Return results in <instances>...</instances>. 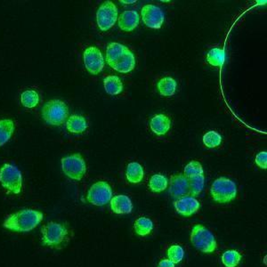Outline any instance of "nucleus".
I'll list each match as a JSON object with an SVG mask.
<instances>
[{
  "mask_svg": "<svg viewBox=\"0 0 267 267\" xmlns=\"http://www.w3.org/2000/svg\"><path fill=\"white\" fill-rule=\"evenodd\" d=\"M210 195L212 200L216 203H229L237 196V186L231 179L227 177L218 178L212 184Z\"/></svg>",
  "mask_w": 267,
  "mask_h": 267,
  "instance_id": "nucleus-5",
  "label": "nucleus"
},
{
  "mask_svg": "<svg viewBox=\"0 0 267 267\" xmlns=\"http://www.w3.org/2000/svg\"><path fill=\"white\" fill-rule=\"evenodd\" d=\"M21 102L24 107L35 108L39 103L38 94L34 90H26L21 95Z\"/></svg>",
  "mask_w": 267,
  "mask_h": 267,
  "instance_id": "nucleus-27",
  "label": "nucleus"
},
{
  "mask_svg": "<svg viewBox=\"0 0 267 267\" xmlns=\"http://www.w3.org/2000/svg\"><path fill=\"white\" fill-rule=\"evenodd\" d=\"M104 85L106 93L111 96H117L123 91L122 81L115 75H111L104 78Z\"/></svg>",
  "mask_w": 267,
  "mask_h": 267,
  "instance_id": "nucleus-21",
  "label": "nucleus"
},
{
  "mask_svg": "<svg viewBox=\"0 0 267 267\" xmlns=\"http://www.w3.org/2000/svg\"><path fill=\"white\" fill-rule=\"evenodd\" d=\"M97 25L103 31L114 26L118 20V8L111 1H105L97 13Z\"/></svg>",
  "mask_w": 267,
  "mask_h": 267,
  "instance_id": "nucleus-9",
  "label": "nucleus"
},
{
  "mask_svg": "<svg viewBox=\"0 0 267 267\" xmlns=\"http://www.w3.org/2000/svg\"><path fill=\"white\" fill-rule=\"evenodd\" d=\"M200 174H204V171H203V167L201 166V164L196 160L191 161L185 167V176L187 179L194 177V176L200 175Z\"/></svg>",
  "mask_w": 267,
  "mask_h": 267,
  "instance_id": "nucleus-30",
  "label": "nucleus"
},
{
  "mask_svg": "<svg viewBox=\"0 0 267 267\" xmlns=\"http://www.w3.org/2000/svg\"><path fill=\"white\" fill-rule=\"evenodd\" d=\"M111 208L115 214H129L133 210V203L126 195H117L111 198Z\"/></svg>",
  "mask_w": 267,
  "mask_h": 267,
  "instance_id": "nucleus-16",
  "label": "nucleus"
},
{
  "mask_svg": "<svg viewBox=\"0 0 267 267\" xmlns=\"http://www.w3.org/2000/svg\"><path fill=\"white\" fill-rule=\"evenodd\" d=\"M136 234L139 236H146L152 233L153 230V224L151 219L147 217H139L135 222L134 226Z\"/></svg>",
  "mask_w": 267,
  "mask_h": 267,
  "instance_id": "nucleus-24",
  "label": "nucleus"
},
{
  "mask_svg": "<svg viewBox=\"0 0 267 267\" xmlns=\"http://www.w3.org/2000/svg\"><path fill=\"white\" fill-rule=\"evenodd\" d=\"M118 19L119 28L126 32L135 30L140 22V16L138 12L134 10L123 12Z\"/></svg>",
  "mask_w": 267,
  "mask_h": 267,
  "instance_id": "nucleus-15",
  "label": "nucleus"
},
{
  "mask_svg": "<svg viewBox=\"0 0 267 267\" xmlns=\"http://www.w3.org/2000/svg\"><path fill=\"white\" fill-rule=\"evenodd\" d=\"M41 242L51 249H63L73 237L69 226L61 223L50 222L41 230Z\"/></svg>",
  "mask_w": 267,
  "mask_h": 267,
  "instance_id": "nucleus-1",
  "label": "nucleus"
},
{
  "mask_svg": "<svg viewBox=\"0 0 267 267\" xmlns=\"http://www.w3.org/2000/svg\"><path fill=\"white\" fill-rule=\"evenodd\" d=\"M241 260V254L236 250H227L223 254L222 262L226 267H236Z\"/></svg>",
  "mask_w": 267,
  "mask_h": 267,
  "instance_id": "nucleus-28",
  "label": "nucleus"
},
{
  "mask_svg": "<svg viewBox=\"0 0 267 267\" xmlns=\"http://www.w3.org/2000/svg\"><path fill=\"white\" fill-rule=\"evenodd\" d=\"M203 143L208 148H216L222 143V137L215 131H208L203 136Z\"/></svg>",
  "mask_w": 267,
  "mask_h": 267,
  "instance_id": "nucleus-29",
  "label": "nucleus"
},
{
  "mask_svg": "<svg viewBox=\"0 0 267 267\" xmlns=\"http://www.w3.org/2000/svg\"><path fill=\"white\" fill-rule=\"evenodd\" d=\"M62 169L68 177L80 181L85 174L86 166L83 157L79 153H75L62 159Z\"/></svg>",
  "mask_w": 267,
  "mask_h": 267,
  "instance_id": "nucleus-8",
  "label": "nucleus"
},
{
  "mask_svg": "<svg viewBox=\"0 0 267 267\" xmlns=\"http://www.w3.org/2000/svg\"><path fill=\"white\" fill-rule=\"evenodd\" d=\"M145 175L144 168L138 162H132L127 165L126 170V177L131 184H139L143 181Z\"/></svg>",
  "mask_w": 267,
  "mask_h": 267,
  "instance_id": "nucleus-19",
  "label": "nucleus"
},
{
  "mask_svg": "<svg viewBox=\"0 0 267 267\" xmlns=\"http://www.w3.org/2000/svg\"><path fill=\"white\" fill-rule=\"evenodd\" d=\"M168 192L172 198L180 199L189 193V180L185 174H176L171 175L168 182Z\"/></svg>",
  "mask_w": 267,
  "mask_h": 267,
  "instance_id": "nucleus-13",
  "label": "nucleus"
},
{
  "mask_svg": "<svg viewBox=\"0 0 267 267\" xmlns=\"http://www.w3.org/2000/svg\"><path fill=\"white\" fill-rule=\"evenodd\" d=\"M190 240L192 244L201 252L213 253L217 248L215 236L202 225L193 227Z\"/></svg>",
  "mask_w": 267,
  "mask_h": 267,
  "instance_id": "nucleus-7",
  "label": "nucleus"
},
{
  "mask_svg": "<svg viewBox=\"0 0 267 267\" xmlns=\"http://www.w3.org/2000/svg\"><path fill=\"white\" fill-rule=\"evenodd\" d=\"M167 186H168V180L163 174H153L149 182V187L152 193L164 192L167 189Z\"/></svg>",
  "mask_w": 267,
  "mask_h": 267,
  "instance_id": "nucleus-23",
  "label": "nucleus"
},
{
  "mask_svg": "<svg viewBox=\"0 0 267 267\" xmlns=\"http://www.w3.org/2000/svg\"><path fill=\"white\" fill-rule=\"evenodd\" d=\"M143 22L151 29H160L163 25L165 15L159 7L154 5H146L142 8Z\"/></svg>",
  "mask_w": 267,
  "mask_h": 267,
  "instance_id": "nucleus-12",
  "label": "nucleus"
},
{
  "mask_svg": "<svg viewBox=\"0 0 267 267\" xmlns=\"http://www.w3.org/2000/svg\"><path fill=\"white\" fill-rule=\"evenodd\" d=\"M120 2L123 3V4H134V3H136V0H132V1H124V0H122Z\"/></svg>",
  "mask_w": 267,
  "mask_h": 267,
  "instance_id": "nucleus-34",
  "label": "nucleus"
},
{
  "mask_svg": "<svg viewBox=\"0 0 267 267\" xmlns=\"http://www.w3.org/2000/svg\"><path fill=\"white\" fill-rule=\"evenodd\" d=\"M256 164L262 169H266L267 168V152H261L256 155Z\"/></svg>",
  "mask_w": 267,
  "mask_h": 267,
  "instance_id": "nucleus-32",
  "label": "nucleus"
},
{
  "mask_svg": "<svg viewBox=\"0 0 267 267\" xmlns=\"http://www.w3.org/2000/svg\"><path fill=\"white\" fill-rule=\"evenodd\" d=\"M176 81L171 77H165L158 82L157 88L161 97H173L176 91Z\"/></svg>",
  "mask_w": 267,
  "mask_h": 267,
  "instance_id": "nucleus-20",
  "label": "nucleus"
},
{
  "mask_svg": "<svg viewBox=\"0 0 267 267\" xmlns=\"http://www.w3.org/2000/svg\"><path fill=\"white\" fill-rule=\"evenodd\" d=\"M150 126L152 132L157 136H164L170 129V119L164 114H158L152 118Z\"/></svg>",
  "mask_w": 267,
  "mask_h": 267,
  "instance_id": "nucleus-17",
  "label": "nucleus"
},
{
  "mask_svg": "<svg viewBox=\"0 0 267 267\" xmlns=\"http://www.w3.org/2000/svg\"><path fill=\"white\" fill-rule=\"evenodd\" d=\"M112 190L110 185L105 181H99L94 184L87 192L86 200L95 206H104L111 201Z\"/></svg>",
  "mask_w": 267,
  "mask_h": 267,
  "instance_id": "nucleus-10",
  "label": "nucleus"
},
{
  "mask_svg": "<svg viewBox=\"0 0 267 267\" xmlns=\"http://www.w3.org/2000/svg\"><path fill=\"white\" fill-rule=\"evenodd\" d=\"M43 213L35 209H23L8 215L3 227L16 233H27L33 230L43 220Z\"/></svg>",
  "mask_w": 267,
  "mask_h": 267,
  "instance_id": "nucleus-3",
  "label": "nucleus"
},
{
  "mask_svg": "<svg viewBox=\"0 0 267 267\" xmlns=\"http://www.w3.org/2000/svg\"><path fill=\"white\" fill-rule=\"evenodd\" d=\"M185 256V251L181 246L179 245H172L167 249V256L168 259L174 263H180Z\"/></svg>",
  "mask_w": 267,
  "mask_h": 267,
  "instance_id": "nucleus-31",
  "label": "nucleus"
},
{
  "mask_svg": "<svg viewBox=\"0 0 267 267\" xmlns=\"http://www.w3.org/2000/svg\"><path fill=\"white\" fill-rule=\"evenodd\" d=\"M83 59L85 69L90 74H100L104 68V58L103 54L96 47H89L83 54Z\"/></svg>",
  "mask_w": 267,
  "mask_h": 267,
  "instance_id": "nucleus-11",
  "label": "nucleus"
},
{
  "mask_svg": "<svg viewBox=\"0 0 267 267\" xmlns=\"http://www.w3.org/2000/svg\"><path fill=\"white\" fill-rule=\"evenodd\" d=\"M15 132V122L12 119L0 120V146L7 144Z\"/></svg>",
  "mask_w": 267,
  "mask_h": 267,
  "instance_id": "nucleus-22",
  "label": "nucleus"
},
{
  "mask_svg": "<svg viewBox=\"0 0 267 267\" xmlns=\"http://www.w3.org/2000/svg\"><path fill=\"white\" fill-rule=\"evenodd\" d=\"M158 267H174V263L169 259H163L159 263Z\"/></svg>",
  "mask_w": 267,
  "mask_h": 267,
  "instance_id": "nucleus-33",
  "label": "nucleus"
},
{
  "mask_svg": "<svg viewBox=\"0 0 267 267\" xmlns=\"http://www.w3.org/2000/svg\"><path fill=\"white\" fill-rule=\"evenodd\" d=\"M225 61H226V53L223 49H211L207 56V62L211 66L222 67Z\"/></svg>",
  "mask_w": 267,
  "mask_h": 267,
  "instance_id": "nucleus-25",
  "label": "nucleus"
},
{
  "mask_svg": "<svg viewBox=\"0 0 267 267\" xmlns=\"http://www.w3.org/2000/svg\"><path fill=\"white\" fill-rule=\"evenodd\" d=\"M106 61L109 66L120 73H128L136 68V58L133 53L117 42L108 45Z\"/></svg>",
  "mask_w": 267,
  "mask_h": 267,
  "instance_id": "nucleus-2",
  "label": "nucleus"
},
{
  "mask_svg": "<svg viewBox=\"0 0 267 267\" xmlns=\"http://www.w3.org/2000/svg\"><path fill=\"white\" fill-rule=\"evenodd\" d=\"M87 126L85 118L79 115H71L66 122L67 130L72 134L83 133Z\"/></svg>",
  "mask_w": 267,
  "mask_h": 267,
  "instance_id": "nucleus-18",
  "label": "nucleus"
},
{
  "mask_svg": "<svg viewBox=\"0 0 267 267\" xmlns=\"http://www.w3.org/2000/svg\"><path fill=\"white\" fill-rule=\"evenodd\" d=\"M174 207L178 214L183 216H191L200 209V203L194 197L184 196L174 201Z\"/></svg>",
  "mask_w": 267,
  "mask_h": 267,
  "instance_id": "nucleus-14",
  "label": "nucleus"
},
{
  "mask_svg": "<svg viewBox=\"0 0 267 267\" xmlns=\"http://www.w3.org/2000/svg\"><path fill=\"white\" fill-rule=\"evenodd\" d=\"M69 110L66 104L58 99L49 101L42 108V118L51 126H61L66 121Z\"/></svg>",
  "mask_w": 267,
  "mask_h": 267,
  "instance_id": "nucleus-4",
  "label": "nucleus"
},
{
  "mask_svg": "<svg viewBox=\"0 0 267 267\" xmlns=\"http://www.w3.org/2000/svg\"><path fill=\"white\" fill-rule=\"evenodd\" d=\"M0 184L8 194H19L22 191V175L18 167L6 163L0 167Z\"/></svg>",
  "mask_w": 267,
  "mask_h": 267,
  "instance_id": "nucleus-6",
  "label": "nucleus"
},
{
  "mask_svg": "<svg viewBox=\"0 0 267 267\" xmlns=\"http://www.w3.org/2000/svg\"><path fill=\"white\" fill-rule=\"evenodd\" d=\"M189 194L190 196H198L204 188V174H200L194 177L190 178Z\"/></svg>",
  "mask_w": 267,
  "mask_h": 267,
  "instance_id": "nucleus-26",
  "label": "nucleus"
}]
</instances>
